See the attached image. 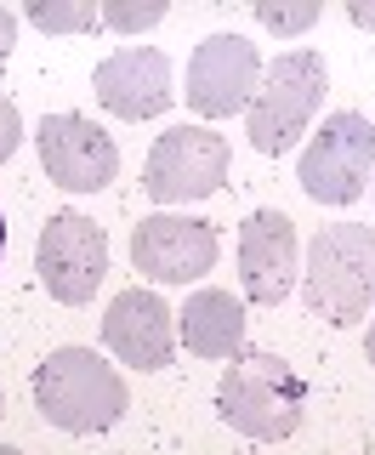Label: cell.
Here are the masks:
<instances>
[{
    "label": "cell",
    "instance_id": "obj_11",
    "mask_svg": "<svg viewBox=\"0 0 375 455\" xmlns=\"http://www.w3.org/2000/svg\"><path fill=\"white\" fill-rule=\"evenodd\" d=\"M301 274L296 222L284 211H251L239 228V284L256 307H279Z\"/></svg>",
    "mask_w": 375,
    "mask_h": 455
},
{
    "label": "cell",
    "instance_id": "obj_2",
    "mask_svg": "<svg viewBox=\"0 0 375 455\" xmlns=\"http://www.w3.org/2000/svg\"><path fill=\"white\" fill-rule=\"evenodd\" d=\"M216 410H222V421L234 433L256 438V444H279L301 427L307 381L279 353H239L216 381Z\"/></svg>",
    "mask_w": 375,
    "mask_h": 455
},
{
    "label": "cell",
    "instance_id": "obj_12",
    "mask_svg": "<svg viewBox=\"0 0 375 455\" xmlns=\"http://www.w3.org/2000/svg\"><path fill=\"white\" fill-rule=\"evenodd\" d=\"M97 103L120 120H154L177 103V85H171V57L154 46H120L114 57H103L92 75Z\"/></svg>",
    "mask_w": 375,
    "mask_h": 455
},
{
    "label": "cell",
    "instance_id": "obj_13",
    "mask_svg": "<svg viewBox=\"0 0 375 455\" xmlns=\"http://www.w3.org/2000/svg\"><path fill=\"white\" fill-rule=\"evenodd\" d=\"M177 313L165 307V296L142 291V284H132V291H120L103 313V341L108 353L120 364L132 370H165L171 353H177Z\"/></svg>",
    "mask_w": 375,
    "mask_h": 455
},
{
    "label": "cell",
    "instance_id": "obj_5",
    "mask_svg": "<svg viewBox=\"0 0 375 455\" xmlns=\"http://www.w3.org/2000/svg\"><path fill=\"white\" fill-rule=\"evenodd\" d=\"M296 177L307 188V199H319V205H353L375 182V125L353 108L324 114V125L301 148Z\"/></svg>",
    "mask_w": 375,
    "mask_h": 455
},
{
    "label": "cell",
    "instance_id": "obj_3",
    "mask_svg": "<svg viewBox=\"0 0 375 455\" xmlns=\"http://www.w3.org/2000/svg\"><path fill=\"white\" fill-rule=\"evenodd\" d=\"M301 291L324 324H358L375 302V228L370 222L319 228L307 245Z\"/></svg>",
    "mask_w": 375,
    "mask_h": 455
},
{
    "label": "cell",
    "instance_id": "obj_16",
    "mask_svg": "<svg viewBox=\"0 0 375 455\" xmlns=\"http://www.w3.org/2000/svg\"><path fill=\"white\" fill-rule=\"evenodd\" d=\"M165 0H108L103 6V28H114V35H142V28H154V23H165Z\"/></svg>",
    "mask_w": 375,
    "mask_h": 455
},
{
    "label": "cell",
    "instance_id": "obj_10",
    "mask_svg": "<svg viewBox=\"0 0 375 455\" xmlns=\"http://www.w3.org/2000/svg\"><path fill=\"white\" fill-rule=\"evenodd\" d=\"M216 228L199 217H142L132 228V262L137 274H148L154 284H194L199 274L216 267Z\"/></svg>",
    "mask_w": 375,
    "mask_h": 455
},
{
    "label": "cell",
    "instance_id": "obj_15",
    "mask_svg": "<svg viewBox=\"0 0 375 455\" xmlns=\"http://www.w3.org/2000/svg\"><path fill=\"white\" fill-rule=\"evenodd\" d=\"M23 18L46 35H85V28L103 23V6L97 0H28Z\"/></svg>",
    "mask_w": 375,
    "mask_h": 455
},
{
    "label": "cell",
    "instance_id": "obj_22",
    "mask_svg": "<svg viewBox=\"0 0 375 455\" xmlns=\"http://www.w3.org/2000/svg\"><path fill=\"white\" fill-rule=\"evenodd\" d=\"M0 256H6V211H0Z\"/></svg>",
    "mask_w": 375,
    "mask_h": 455
},
{
    "label": "cell",
    "instance_id": "obj_7",
    "mask_svg": "<svg viewBox=\"0 0 375 455\" xmlns=\"http://www.w3.org/2000/svg\"><path fill=\"white\" fill-rule=\"evenodd\" d=\"M222 182H227V137H216L211 125H171L142 165V188L160 205L211 199L222 194Z\"/></svg>",
    "mask_w": 375,
    "mask_h": 455
},
{
    "label": "cell",
    "instance_id": "obj_18",
    "mask_svg": "<svg viewBox=\"0 0 375 455\" xmlns=\"http://www.w3.org/2000/svg\"><path fill=\"white\" fill-rule=\"evenodd\" d=\"M18 142H23V114H18V103H12L6 92H0V165L18 154Z\"/></svg>",
    "mask_w": 375,
    "mask_h": 455
},
{
    "label": "cell",
    "instance_id": "obj_24",
    "mask_svg": "<svg viewBox=\"0 0 375 455\" xmlns=\"http://www.w3.org/2000/svg\"><path fill=\"white\" fill-rule=\"evenodd\" d=\"M0 416H6V393H0Z\"/></svg>",
    "mask_w": 375,
    "mask_h": 455
},
{
    "label": "cell",
    "instance_id": "obj_23",
    "mask_svg": "<svg viewBox=\"0 0 375 455\" xmlns=\"http://www.w3.org/2000/svg\"><path fill=\"white\" fill-rule=\"evenodd\" d=\"M0 455H23V450H12V444H0Z\"/></svg>",
    "mask_w": 375,
    "mask_h": 455
},
{
    "label": "cell",
    "instance_id": "obj_1",
    "mask_svg": "<svg viewBox=\"0 0 375 455\" xmlns=\"http://www.w3.org/2000/svg\"><path fill=\"white\" fill-rule=\"evenodd\" d=\"M35 410L63 433H108L132 410L125 376L92 347H57L35 364Z\"/></svg>",
    "mask_w": 375,
    "mask_h": 455
},
{
    "label": "cell",
    "instance_id": "obj_8",
    "mask_svg": "<svg viewBox=\"0 0 375 455\" xmlns=\"http://www.w3.org/2000/svg\"><path fill=\"white\" fill-rule=\"evenodd\" d=\"M262 85V52L244 35H205L188 57V108L205 120H234Z\"/></svg>",
    "mask_w": 375,
    "mask_h": 455
},
{
    "label": "cell",
    "instance_id": "obj_19",
    "mask_svg": "<svg viewBox=\"0 0 375 455\" xmlns=\"http://www.w3.org/2000/svg\"><path fill=\"white\" fill-rule=\"evenodd\" d=\"M12 46H18V18H12V12L0 6V63L12 57Z\"/></svg>",
    "mask_w": 375,
    "mask_h": 455
},
{
    "label": "cell",
    "instance_id": "obj_4",
    "mask_svg": "<svg viewBox=\"0 0 375 455\" xmlns=\"http://www.w3.org/2000/svg\"><path fill=\"white\" fill-rule=\"evenodd\" d=\"M324 85H330V75H324L319 52H307V46L284 52L279 63L262 75L251 108H244V137H251V148L267 154V160L291 154L296 142L307 137L313 114H319V103H324Z\"/></svg>",
    "mask_w": 375,
    "mask_h": 455
},
{
    "label": "cell",
    "instance_id": "obj_6",
    "mask_svg": "<svg viewBox=\"0 0 375 455\" xmlns=\"http://www.w3.org/2000/svg\"><path fill=\"white\" fill-rule=\"evenodd\" d=\"M35 274L52 291V302L85 307L97 296V284L108 279V239H103V228H97L92 217H80V211H57V217L40 228Z\"/></svg>",
    "mask_w": 375,
    "mask_h": 455
},
{
    "label": "cell",
    "instance_id": "obj_20",
    "mask_svg": "<svg viewBox=\"0 0 375 455\" xmlns=\"http://www.w3.org/2000/svg\"><path fill=\"white\" fill-rule=\"evenodd\" d=\"M347 18H353L358 28H375V6H370V0H353V6H347Z\"/></svg>",
    "mask_w": 375,
    "mask_h": 455
},
{
    "label": "cell",
    "instance_id": "obj_17",
    "mask_svg": "<svg viewBox=\"0 0 375 455\" xmlns=\"http://www.w3.org/2000/svg\"><path fill=\"white\" fill-rule=\"evenodd\" d=\"M256 23L273 28V35H301V28L319 23V6L301 0V6H284V0H256Z\"/></svg>",
    "mask_w": 375,
    "mask_h": 455
},
{
    "label": "cell",
    "instance_id": "obj_14",
    "mask_svg": "<svg viewBox=\"0 0 375 455\" xmlns=\"http://www.w3.org/2000/svg\"><path fill=\"white\" fill-rule=\"evenodd\" d=\"M177 336L188 353H199V359H239L244 347V302L234 291H194L177 313Z\"/></svg>",
    "mask_w": 375,
    "mask_h": 455
},
{
    "label": "cell",
    "instance_id": "obj_21",
    "mask_svg": "<svg viewBox=\"0 0 375 455\" xmlns=\"http://www.w3.org/2000/svg\"><path fill=\"white\" fill-rule=\"evenodd\" d=\"M364 353H370V364H375V319H370V341H364Z\"/></svg>",
    "mask_w": 375,
    "mask_h": 455
},
{
    "label": "cell",
    "instance_id": "obj_9",
    "mask_svg": "<svg viewBox=\"0 0 375 455\" xmlns=\"http://www.w3.org/2000/svg\"><path fill=\"white\" fill-rule=\"evenodd\" d=\"M35 142H40L46 177L68 194H103L108 182L120 177V148H114V137L97 120H85V114H46Z\"/></svg>",
    "mask_w": 375,
    "mask_h": 455
}]
</instances>
